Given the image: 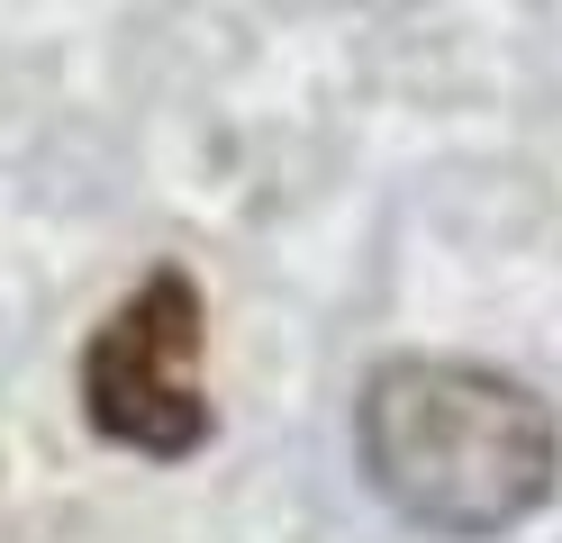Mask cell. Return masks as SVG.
<instances>
[{"label": "cell", "instance_id": "obj_1", "mask_svg": "<svg viewBox=\"0 0 562 543\" xmlns=\"http://www.w3.org/2000/svg\"><path fill=\"white\" fill-rule=\"evenodd\" d=\"M363 489L436 543H499L562 489V426L499 362L391 353L355 389Z\"/></svg>", "mask_w": 562, "mask_h": 543}, {"label": "cell", "instance_id": "obj_2", "mask_svg": "<svg viewBox=\"0 0 562 543\" xmlns=\"http://www.w3.org/2000/svg\"><path fill=\"white\" fill-rule=\"evenodd\" d=\"M200 362H209V299L182 263H155L82 344L74 381H82L91 434L136 462H191L218 434Z\"/></svg>", "mask_w": 562, "mask_h": 543}]
</instances>
